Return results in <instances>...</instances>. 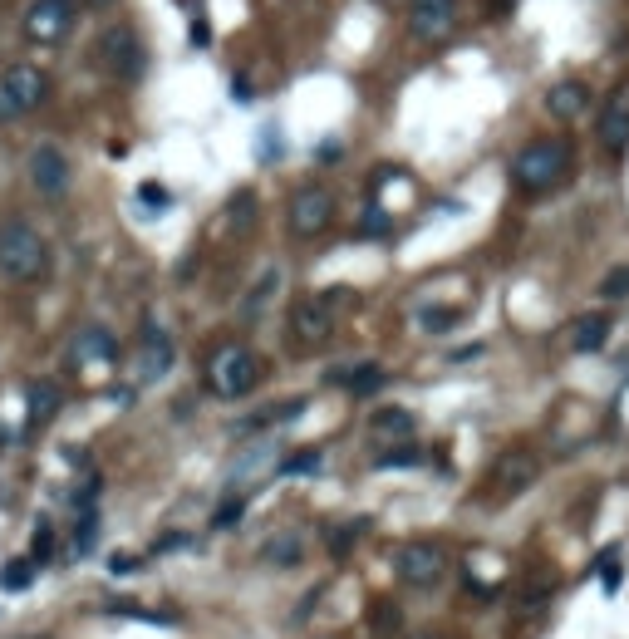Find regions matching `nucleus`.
<instances>
[{
    "mask_svg": "<svg viewBox=\"0 0 629 639\" xmlns=\"http://www.w3.org/2000/svg\"><path fill=\"white\" fill-rule=\"evenodd\" d=\"M620 295H629V266H620L615 276L600 281V300H620Z\"/></svg>",
    "mask_w": 629,
    "mask_h": 639,
    "instance_id": "c85d7f7f",
    "label": "nucleus"
},
{
    "mask_svg": "<svg viewBox=\"0 0 629 639\" xmlns=\"http://www.w3.org/2000/svg\"><path fill=\"white\" fill-rule=\"evenodd\" d=\"M138 202H143V207H168V192H163L158 182H143V187H138Z\"/></svg>",
    "mask_w": 629,
    "mask_h": 639,
    "instance_id": "473e14b6",
    "label": "nucleus"
},
{
    "mask_svg": "<svg viewBox=\"0 0 629 639\" xmlns=\"http://www.w3.org/2000/svg\"><path fill=\"white\" fill-rule=\"evenodd\" d=\"M74 15H79V0H35L25 10V40L30 45H59L74 30Z\"/></svg>",
    "mask_w": 629,
    "mask_h": 639,
    "instance_id": "423d86ee",
    "label": "nucleus"
},
{
    "mask_svg": "<svg viewBox=\"0 0 629 639\" xmlns=\"http://www.w3.org/2000/svg\"><path fill=\"white\" fill-rule=\"evenodd\" d=\"M290 330H295V340L320 345V340H330V330H335V310H325V300H305V305H295Z\"/></svg>",
    "mask_w": 629,
    "mask_h": 639,
    "instance_id": "ddd939ff",
    "label": "nucleus"
},
{
    "mask_svg": "<svg viewBox=\"0 0 629 639\" xmlns=\"http://www.w3.org/2000/svg\"><path fill=\"white\" fill-rule=\"evenodd\" d=\"M25 404H30V423H45L59 408V384H50V379L30 384V389H25Z\"/></svg>",
    "mask_w": 629,
    "mask_h": 639,
    "instance_id": "412c9836",
    "label": "nucleus"
},
{
    "mask_svg": "<svg viewBox=\"0 0 629 639\" xmlns=\"http://www.w3.org/2000/svg\"><path fill=\"white\" fill-rule=\"evenodd\" d=\"M30 585H35V561H30V556H15V561L0 566V590L20 595V590H30Z\"/></svg>",
    "mask_w": 629,
    "mask_h": 639,
    "instance_id": "4be33fe9",
    "label": "nucleus"
},
{
    "mask_svg": "<svg viewBox=\"0 0 629 639\" xmlns=\"http://www.w3.org/2000/svg\"><path fill=\"white\" fill-rule=\"evenodd\" d=\"M50 94V74L40 64H10L0 74V123H15V118L35 114Z\"/></svg>",
    "mask_w": 629,
    "mask_h": 639,
    "instance_id": "20e7f679",
    "label": "nucleus"
},
{
    "mask_svg": "<svg viewBox=\"0 0 629 639\" xmlns=\"http://www.w3.org/2000/svg\"><path fill=\"white\" fill-rule=\"evenodd\" d=\"M462 320H467V310H458V305H423L418 310V325L428 335H448V330H458Z\"/></svg>",
    "mask_w": 629,
    "mask_h": 639,
    "instance_id": "aec40b11",
    "label": "nucleus"
},
{
    "mask_svg": "<svg viewBox=\"0 0 629 639\" xmlns=\"http://www.w3.org/2000/svg\"><path fill=\"white\" fill-rule=\"evenodd\" d=\"M585 109H590V89H585L580 79H561V84H551V94H546V114L580 118Z\"/></svg>",
    "mask_w": 629,
    "mask_h": 639,
    "instance_id": "f3484780",
    "label": "nucleus"
},
{
    "mask_svg": "<svg viewBox=\"0 0 629 639\" xmlns=\"http://www.w3.org/2000/svg\"><path fill=\"white\" fill-rule=\"evenodd\" d=\"M394 571H399V581L413 585V590H433V585L448 576V551H443L438 541H408L399 551V561H394Z\"/></svg>",
    "mask_w": 629,
    "mask_h": 639,
    "instance_id": "39448f33",
    "label": "nucleus"
},
{
    "mask_svg": "<svg viewBox=\"0 0 629 639\" xmlns=\"http://www.w3.org/2000/svg\"><path fill=\"white\" fill-rule=\"evenodd\" d=\"M344 384H349V394L364 399V394H374V389L384 384V369H379V364H359L354 374H344Z\"/></svg>",
    "mask_w": 629,
    "mask_h": 639,
    "instance_id": "a878e982",
    "label": "nucleus"
},
{
    "mask_svg": "<svg viewBox=\"0 0 629 639\" xmlns=\"http://www.w3.org/2000/svg\"><path fill=\"white\" fill-rule=\"evenodd\" d=\"M379 472H399V467H418V443H403V448H379L374 453Z\"/></svg>",
    "mask_w": 629,
    "mask_h": 639,
    "instance_id": "b1692460",
    "label": "nucleus"
},
{
    "mask_svg": "<svg viewBox=\"0 0 629 639\" xmlns=\"http://www.w3.org/2000/svg\"><path fill=\"white\" fill-rule=\"evenodd\" d=\"M600 143H605L610 153H625L629 148V109L625 104L605 109V118H600Z\"/></svg>",
    "mask_w": 629,
    "mask_h": 639,
    "instance_id": "6ab92c4d",
    "label": "nucleus"
},
{
    "mask_svg": "<svg viewBox=\"0 0 629 639\" xmlns=\"http://www.w3.org/2000/svg\"><path fill=\"white\" fill-rule=\"evenodd\" d=\"M413 639H443V635H413Z\"/></svg>",
    "mask_w": 629,
    "mask_h": 639,
    "instance_id": "4c0bfd02",
    "label": "nucleus"
},
{
    "mask_svg": "<svg viewBox=\"0 0 629 639\" xmlns=\"http://www.w3.org/2000/svg\"><path fill=\"white\" fill-rule=\"evenodd\" d=\"M340 158H344V143H330V138H325V143L315 148V163H325V168H330V163H340Z\"/></svg>",
    "mask_w": 629,
    "mask_h": 639,
    "instance_id": "f704fd0d",
    "label": "nucleus"
},
{
    "mask_svg": "<svg viewBox=\"0 0 629 639\" xmlns=\"http://www.w3.org/2000/svg\"><path fill=\"white\" fill-rule=\"evenodd\" d=\"M74 354H69V364H114L118 359V340H114V330H104V325H84L79 335H74Z\"/></svg>",
    "mask_w": 629,
    "mask_h": 639,
    "instance_id": "f8f14e48",
    "label": "nucleus"
},
{
    "mask_svg": "<svg viewBox=\"0 0 629 639\" xmlns=\"http://www.w3.org/2000/svg\"><path fill=\"white\" fill-rule=\"evenodd\" d=\"M99 64L123 79V84H133L138 74H143V45H138V35L128 30V25H114L109 35H104V45H99Z\"/></svg>",
    "mask_w": 629,
    "mask_h": 639,
    "instance_id": "0eeeda50",
    "label": "nucleus"
},
{
    "mask_svg": "<svg viewBox=\"0 0 629 639\" xmlns=\"http://www.w3.org/2000/svg\"><path fill=\"white\" fill-rule=\"evenodd\" d=\"M369 428H374V453H379V448H403V443H413V428H418V423H413L408 408H379Z\"/></svg>",
    "mask_w": 629,
    "mask_h": 639,
    "instance_id": "4468645a",
    "label": "nucleus"
},
{
    "mask_svg": "<svg viewBox=\"0 0 629 639\" xmlns=\"http://www.w3.org/2000/svg\"><path fill=\"white\" fill-rule=\"evenodd\" d=\"M99 541V507H84L79 512V531H74V556H89Z\"/></svg>",
    "mask_w": 629,
    "mask_h": 639,
    "instance_id": "393cba45",
    "label": "nucleus"
},
{
    "mask_svg": "<svg viewBox=\"0 0 629 639\" xmlns=\"http://www.w3.org/2000/svg\"><path fill=\"white\" fill-rule=\"evenodd\" d=\"M625 581V571H620V556L610 551V556H600V585H605V595H615Z\"/></svg>",
    "mask_w": 629,
    "mask_h": 639,
    "instance_id": "cd10ccee",
    "label": "nucleus"
},
{
    "mask_svg": "<svg viewBox=\"0 0 629 639\" xmlns=\"http://www.w3.org/2000/svg\"><path fill=\"white\" fill-rule=\"evenodd\" d=\"M458 25V0H408V30L428 45L448 40Z\"/></svg>",
    "mask_w": 629,
    "mask_h": 639,
    "instance_id": "1a4fd4ad",
    "label": "nucleus"
},
{
    "mask_svg": "<svg viewBox=\"0 0 629 639\" xmlns=\"http://www.w3.org/2000/svg\"><path fill=\"white\" fill-rule=\"evenodd\" d=\"M359 531H364V522L344 526V531H330V551H335V556H344V551H349V541H354Z\"/></svg>",
    "mask_w": 629,
    "mask_h": 639,
    "instance_id": "2f4dec72",
    "label": "nucleus"
},
{
    "mask_svg": "<svg viewBox=\"0 0 629 639\" xmlns=\"http://www.w3.org/2000/svg\"><path fill=\"white\" fill-rule=\"evenodd\" d=\"M369 625L389 635V630L399 625V615H394V605H389V600H379V605H369Z\"/></svg>",
    "mask_w": 629,
    "mask_h": 639,
    "instance_id": "c756f323",
    "label": "nucleus"
},
{
    "mask_svg": "<svg viewBox=\"0 0 629 639\" xmlns=\"http://www.w3.org/2000/svg\"><path fill=\"white\" fill-rule=\"evenodd\" d=\"M133 566H138V561H133V556H114V571H118V576H128V571H133Z\"/></svg>",
    "mask_w": 629,
    "mask_h": 639,
    "instance_id": "e433bc0d",
    "label": "nucleus"
},
{
    "mask_svg": "<svg viewBox=\"0 0 629 639\" xmlns=\"http://www.w3.org/2000/svg\"><path fill=\"white\" fill-rule=\"evenodd\" d=\"M182 546H192V536H182V531H177V536H163V541H158V551H182Z\"/></svg>",
    "mask_w": 629,
    "mask_h": 639,
    "instance_id": "c9c22d12",
    "label": "nucleus"
},
{
    "mask_svg": "<svg viewBox=\"0 0 629 639\" xmlns=\"http://www.w3.org/2000/svg\"><path fill=\"white\" fill-rule=\"evenodd\" d=\"M571 153L575 148L566 138H531V143L512 158V182L526 197L551 192V187H561L566 173H571Z\"/></svg>",
    "mask_w": 629,
    "mask_h": 639,
    "instance_id": "f257e3e1",
    "label": "nucleus"
},
{
    "mask_svg": "<svg viewBox=\"0 0 629 639\" xmlns=\"http://www.w3.org/2000/svg\"><path fill=\"white\" fill-rule=\"evenodd\" d=\"M89 5H109V0H89Z\"/></svg>",
    "mask_w": 629,
    "mask_h": 639,
    "instance_id": "58836bf2",
    "label": "nucleus"
},
{
    "mask_svg": "<svg viewBox=\"0 0 629 639\" xmlns=\"http://www.w3.org/2000/svg\"><path fill=\"white\" fill-rule=\"evenodd\" d=\"M320 463H325V453H320V448H295V453H286L281 472H286V477H315Z\"/></svg>",
    "mask_w": 629,
    "mask_h": 639,
    "instance_id": "5701e85b",
    "label": "nucleus"
},
{
    "mask_svg": "<svg viewBox=\"0 0 629 639\" xmlns=\"http://www.w3.org/2000/svg\"><path fill=\"white\" fill-rule=\"evenodd\" d=\"M300 556H305V541H300L295 531H281V536H271V541L261 546V561H266V566H300Z\"/></svg>",
    "mask_w": 629,
    "mask_h": 639,
    "instance_id": "a211bd4d",
    "label": "nucleus"
},
{
    "mask_svg": "<svg viewBox=\"0 0 629 639\" xmlns=\"http://www.w3.org/2000/svg\"><path fill=\"white\" fill-rule=\"evenodd\" d=\"M261 379H266V364L246 345H222L212 349V359H207V389L217 399H246Z\"/></svg>",
    "mask_w": 629,
    "mask_h": 639,
    "instance_id": "7ed1b4c3",
    "label": "nucleus"
},
{
    "mask_svg": "<svg viewBox=\"0 0 629 639\" xmlns=\"http://www.w3.org/2000/svg\"><path fill=\"white\" fill-rule=\"evenodd\" d=\"M536 482V453H526V448H512L502 463H497V472H492V487L502 492V497H516L521 487H531Z\"/></svg>",
    "mask_w": 629,
    "mask_h": 639,
    "instance_id": "9b49d317",
    "label": "nucleus"
},
{
    "mask_svg": "<svg viewBox=\"0 0 629 639\" xmlns=\"http://www.w3.org/2000/svg\"><path fill=\"white\" fill-rule=\"evenodd\" d=\"M241 522V497H231V502H222V512L212 517V526H236Z\"/></svg>",
    "mask_w": 629,
    "mask_h": 639,
    "instance_id": "72a5a7b5",
    "label": "nucleus"
},
{
    "mask_svg": "<svg viewBox=\"0 0 629 639\" xmlns=\"http://www.w3.org/2000/svg\"><path fill=\"white\" fill-rule=\"evenodd\" d=\"M30 182L50 202L69 192V158H64L59 143H35V153H30Z\"/></svg>",
    "mask_w": 629,
    "mask_h": 639,
    "instance_id": "9d476101",
    "label": "nucleus"
},
{
    "mask_svg": "<svg viewBox=\"0 0 629 639\" xmlns=\"http://www.w3.org/2000/svg\"><path fill=\"white\" fill-rule=\"evenodd\" d=\"M389 212L384 207H364V217H359V236H389Z\"/></svg>",
    "mask_w": 629,
    "mask_h": 639,
    "instance_id": "bb28decb",
    "label": "nucleus"
},
{
    "mask_svg": "<svg viewBox=\"0 0 629 639\" xmlns=\"http://www.w3.org/2000/svg\"><path fill=\"white\" fill-rule=\"evenodd\" d=\"M55 556V531H50V522L35 526V556L30 561H50Z\"/></svg>",
    "mask_w": 629,
    "mask_h": 639,
    "instance_id": "7c9ffc66",
    "label": "nucleus"
},
{
    "mask_svg": "<svg viewBox=\"0 0 629 639\" xmlns=\"http://www.w3.org/2000/svg\"><path fill=\"white\" fill-rule=\"evenodd\" d=\"M172 364V345L168 335L158 330V325H148V335H143V345H138V384H148V379H163Z\"/></svg>",
    "mask_w": 629,
    "mask_h": 639,
    "instance_id": "2eb2a0df",
    "label": "nucleus"
},
{
    "mask_svg": "<svg viewBox=\"0 0 629 639\" xmlns=\"http://www.w3.org/2000/svg\"><path fill=\"white\" fill-rule=\"evenodd\" d=\"M45 271H50V251H45L40 232H35L30 222L10 217V222L0 227V276L30 286V281H40Z\"/></svg>",
    "mask_w": 629,
    "mask_h": 639,
    "instance_id": "f03ea898",
    "label": "nucleus"
},
{
    "mask_svg": "<svg viewBox=\"0 0 629 639\" xmlns=\"http://www.w3.org/2000/svg\"><path fill=\"white\" fill-rule=\"evenodd\" d=\"M335 222V192L325 187H300L290 202V232L295 236H320Z\"/></svg>",
    "mask_w": 629,
    "mask_h": 639,
    "instance_id": "6e6552de",
    "label": "nucleus"
},
{
    "mask_svg": "<svg viewBox=\"0 0 629 639\" xmlns=\"http://www.w3.org/2000/svg\"><path fill=\"white\" fill-rule=\"evenodd\" d=\"M610 330H615V320H610L605 310H595V315H580V320H575L566 340H571L575 354H600L605 340H610Z\"/></svg>",
    "mask_w": 629,
    "mask_h": 639,
    "instance_id": "dca6fc26",
    "label": "nucleus"
}]
</instances>
